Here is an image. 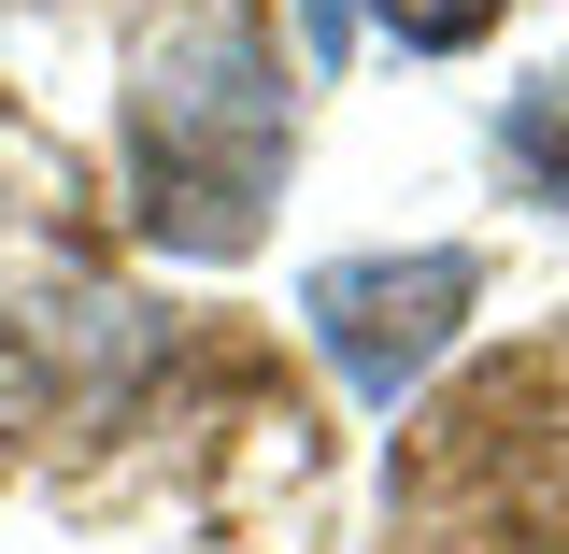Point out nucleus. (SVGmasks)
I'll list each match as a JSON object with an SVG mask.
<instances>
[{
  "label": "nucleus",
  "instance_id": "obj_3",
  "mask_svg": "<svg viewBox=\"0 0 569 554\" xmlns=\"http://www.w3.org/2000/svg\"><path fill=\"white\" fill-rule=\"evenodd\" d=\"M498 157H512V185H527V200H556V213H569V71L512 85V114H498Z\"/></svg>",
  "mask_w": 569,
  "mask_h": 554
},
{
  "label": "nucleus",
  "instance_id": "obj_4",
  "mask_svg": "<svg viewBox=\"0 0 569 554\" xmlns=\"http://www.w3.org/2000/svg\"><path fill=\"white\" fill-rule=\"evenodd\" d=\"M370 14H385V29H399L413 58H470V43H485L512 0H370Z\"/></svg>",
  "mask_w": 569,
  "mask_h": 554
},
{
  "label": "nucleus",
  "instance_id": "obj_2",
  "mask_svg": "<svg viewBox=\"0 0 569 554\" xmlns=\"http://www.w3.org/2000/svg\"><path fill=\"white\" fill-rule=\"evenodd\" d=\"M470 299L485 271L456 256V242H413V256H328V271H299V313H313V342L342 370L370 413H399V384L441 370V342L470 328Z\"/></svg>",
  "mask_w": 569,
  "mask_h": 554
},
{
  "label": "nucleus",
  "instance_id": "obj_5",
  "mask_svg": "<svg viewBox=\"0 0 569 554\" xmlns=\"http://www.w3.org/2000/svg\"><path fill=\"white\" fill-rule=\"evenodd\" d=\"M299 14H313V71L342 58V0H299Z\"/></svg>",
  "mask_w": 569,
  "mask_h": 554
},
{
  "label": "nucleus",
  "instance_id": "obj_1",
  "mask_svg": "<svg viewBox=\"0 0 569 554\" xmlns=\"http://www.w3.org/2000/svg\"><path fill=\"white\" fill-rule=\"evenodd\" d=\"M284 129H299V85H284V43L257 14H171V29H142V58H129L142 242L242 256L271 185H284Z\"/></svg>",
  "mask_w": 569,
  "mask_h": 554
}]
</instances>
